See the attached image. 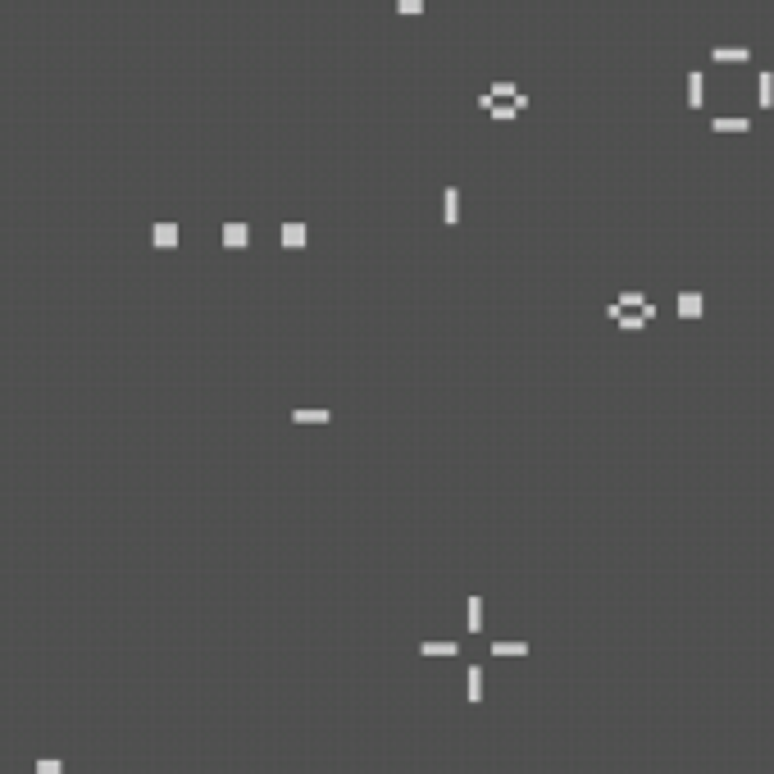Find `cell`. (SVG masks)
Masks as SVG:
<instances>
[{
    "instance_id": "obj_5",
    "label": "cell",
    "mask_w": 774,
    "mask_h": 774,
    "mask_svg": "<svg viewBox=\"0 0 774 774\" xmlns=\"http://www.w3.org/2000/svg\"><path fill=\"white\" fill-rule=\"evenodd\" d=\"M711 60L715 64H747L751 51H747V46H711Z\"/></svg>"
},
{
    "instance_id": "obj_15",
    "label": "cell",
    "mask_w": 774,
    "mask_h": 774,
    "mask_svg": "<svg viewBox=\"0 0 774 774\" xmlns=\"http://www.w3.org/2000/svg\"><path fill=\"white\" fill-rule=\"evenodd\" d=\"M396 14H401V18H419L424 14V0H396Z\"/></svg>"
},
{
    "instance_id": "obj_7",
    "label": "cell",
    "mask_w": 774,
    "mask_h": 774,
    "mask_svg": "<svg viewBox=\"0 0 774 774\" xmlns=\"http://www.w3.org/2000/svg\"><path fill=\"white\" fill-rule=\"evenodd\" d=\"M711 132H751V119L747 114H720V119H711Z\"/></svg>"
},
{
    "instance_id": "obj_11",
    "label": "cell",
    "mask_w": 774,
    "mask_h": 774,
    "mask_svg": "<svg viewBox=\"0 0 774 774\" xmlns=\"http://www.w3.org/2000/svg\"><path fill=\"white\" fill-rule=\"evenodd\" d=\"M283 246L287 250H301L305 246V224H283Z\"/></svg>"
},
{
    "instance_id": "obj_3",
    "label": "cell",
    "mask_w": 774,
    "mask_h": 774,
    "mask_svg": "<svg viewBox=\"0 0 774 774\" xmlns=\"http://www.w3.org/2000/svg\"><path fill=\"white\" fill-rule=\"evenodd\" d=\"M674 315H679L683 324L702 319V315H706V296H702V292H679V296H674Z\"/></svg>"
},
{
    "instance_id": "obj_8",
    "label": "cell",
    "mask_w": 774,
    "mask_h": 774,
    "mask_svg": "<svg viewBox=\"0 0 774 774\" xmlns=\"http://www.w3.org/2000/svg\"><path fill=\"white\" fill-rule=\"evenodd\" d=\"M706 105V73H688V110H702Z\"/></svg>"
},
{
    "instance_id": "obj_13",
    "label": "cell",
    "mask_w": 774,
    "mask_h": 774,
    "mask_svg": "<svg viewBox=\"0 0 774 774\" xmlns=\"http://www.w3.org/2000/svg\"><path fill=\"white\" fill-rule=\"evenodd\" d=\"M424 656H460V642H424Z\"/></svg>"
},
{
    "instance_id": "obj_17",
    "label": "cell",
    "mask_w": 774,
    "mask_h": 774,
    "mask_svg": "<svg viewBox=\"0 0 774 774\" xmlns=\"http://www.w3.org/2000/svg\"><path fill=\"white\" fill-rule=\"evenodd\" d=\"M647 301H652L647 292H619L615 296V305H647Z\"/></svg>"
},
{
    "instance_id": "obj_10",
    "label": "cell",
    "mask_w": 774,
    "mask_h": 774,
    "mask_svg": "<svg viewBox=\"0 0 774 774\" xmlns=\"http://www.w3.org/2000/svg\"><path fill=\"white\" fill-rule=\"evenodd\" d=\"M464 679H469V688H464V692H469V702L478 706V702H483V679H488V674H483L478 665H469V670H464Z\"/></svg>"
},
{
    "instance_id": "obj_16",
    "label": "cell",
    "mask_w": 774,
    "mask_h": 774,
    "mask_svg": "<svg viewBox=\"0 0 774 774\" xmlns=\"http://www.w3.org/2000/svg\"><path fill=\"white\" fill-rule=\"evenodd\" d=\"M37 774H64V761L60 756H42L37 761Z\"/></svg>"
},
{
    "instance_id": "obj_14",
    "label": "cell",
    "mask_w": 774,
    "mask_h": 774,
    "mask_svg": "<svg viewBox=\"0 0 774 774\" xmlns=\"http://www.w3.org/2000/svg\"><path fill=\"white\" fill-rule=\"evenodd\" d=\"M492 656H528V642H492Z\"/></svg>"
},
{
    "instance_id": "obj_6",
    "label": "cell",
    "mask_w": 774,
    "mask_h": 774,
    "mask_svg": "<svg viewBox=\"0 0 774 774\" xmlns=\"http://www.w3.org/2000/svg\"><path fill=\"white\" fill-rule=\"evenodd\" d=\"M442 224H447V228L460 224V187H447V191H442Z\"/></svg>"
},
{
    "instance_id": "obj_4",
    "label": "cell",
    "mask_w": 774,
    "mask_h": 774,
    "mask_svg": "<svg viewBox=\"0 0 774 774\" xmlns=\"http://www.w3.org/2000/svg\"><path fill=\"white\" fill-rule=\"evenodd\" d=\"M756 110H761V114L774 110V73H770V69L756 73Z\"/></svg>"
},
{
    "instance_id": "obj_2",
    "label": "cell",
    "mask_w": 774,
    "mask_h": 774,
    "mask_svg": "<svg viewBox=\"0 0 774 774\" xmlns=\"http://www.w3.org/2000/svg\"><path fill=\"white\" fill-rule=\"evenodd\" d=\"M478 110L488 114V119H497V123H510V119H519V114L528 110V96H519V101H501V96H492V91H478Z\"/></svg>"
},
{
    "instance_id": "obj_1",
    "label": "cell",
    "mask_w": 774,
    "mask_h": 774,
    "mask_svg": "<svg viewBox=\"0 0 774 774\" xmlns=\"http://www.w3.org/2000/svg\"><path fill=\"white\" fill-rule=\"evenodd\" d=\"M606 315L619 324V333H642V328L656 319V301H647V305H611Z\"/></svg>"
},
{
    "instance_id": "obj_18",
    "label": "cell",
    "mask_w": 774,
    "mask_h": 774,
    "mask_svg": "<svg viewBox=\"0 0 774 774\" xmlns=\"http://www.w3.org/2000/svg\"><path fill=\"white\" fill-rule=\"evenodd\" d=\"M224 241H228V246H241V241H246V228H241V224H232V228L224 232Z\"/></svg>"
},
{
    "instance_id": "obj_9",
    "label": "cell",
    "mask_w": 774,
    "mask_h": 774,
    "mask_svg": "<svg viewBox=\"0 0 774 774\" xmlns=\"http://www.w3.org/2000/svg\"><path fill=\"white\" fill-rule=\"evenodd\" d=\"M333 419V410H324V405H301V410H292V424H328Z\"/></svg>"
},
{
    "instance_id": "obj_12",
    "label": "cell",
    "mask_w": 774,
    "mask_h": 774,
    "mask_svg": "<svg viewBox=\"0 0 774 774\" xmlns=\"http://www.w3.org/2000/svg\"><path fill=\"white\" fill-rule=\"evenodd\" d=\"M469 619H464V628H469V633H483V597H469Z\"/></svg>"
}]
</instances>
